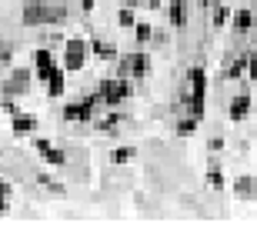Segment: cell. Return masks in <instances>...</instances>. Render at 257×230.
I'll list each match as a JSON object with an SVG mask.
<instances>
[{
	"label": "cell",
	"instance_id": "1",
	"mask_svg": "<svg viewBox=\"0 0 257 230\" xmlns=\"http://www.w3.org/2000/svg\"><path fill=\"white\" fill-rule=\"evenodd\" d=\"M67 10L64 7H50L44 0H30L27 7H24V24L27 27H37V24H50V20H64Z\"/></svg>",
	"mask_w": 257,
	"mask_h": 230
},
{
	"label": "cell",
	"instance_id": "2",
	"mask_svg": "<svg viewBox=\"0 0 257 230\" xmlns=\"http://www.w3.org/2000/svg\"><path fill=\"white\" fill-rule=\"evenodd\" d=\"M84 57H87V44L80 37H70L64 44V67L67 70H80L84 67Z\"/></svg>",
	"mask_w": 257,
	"mask_h": 230
},
{
	"label": "cell",
	"instance_id": "3",
	"mask_svg": "<svg viewBox=\"0 0 257 230\" xmlns=\"http://www.w3.org/2000/svg\"><path fill=\"white\" fill-rule=\"evenodd\" d=\"M124 97H131V84H127L124 77L104 80V84H100V100H104V104H120Z\"/></svg>",
	"mask_w": 257,
	"mask_h": 230
},
{
	"label": "cell",
	"instance_id": "4",
	"mask_svg": "<svg viewBox=\"0 0 257 230\" xmlns=\"http://www.w3.org/2000/svg\"><path fill=\"white\" fill-rule=\"evenodd\" d=\"M191 84H194V97H191V114L200 117L204 114V94H207V84H204V70H194L191 74Z\"/></svg>",
	"mask_w": 257,
	"mask_h": 230
},
{
	"label": "cell",
	"instance_id": "5",
	"mask_svg": "<svg viewBox=\"0 0 257 230\" xmlns=\"http://www.w3.org/2000/svg\"><path fill=\"white\" fill-rule=\"evenodd\" d=\"M97 100H100V94L87 97V100H80V104H70V107H67V110H64V117H67V120H87V117L94 114Z\"/></svg>",
	"mask_w": 257,
	"mask_h": 230
},
{
	"label": "cell",
	"instance_id": "6",
	"mask_svg": "<svg viewBox=\"0 0 257 230\" xmlns=\"http://www.w3.org/2000/svg\"><path fill=\"white\" fill-rule=\"evenodd\" d=\"M27 84H30V74H27V70H14V74H10V80L4 84V94H10V97L27 94Z\"/></svg>",
	"mask_w": 257,
	"mask_h": 230
},
{
	"label": "cell",
	"instance_id": "7",
	"mask_svg": "<svg viewBox=\"0 0 257 230\" xmlns=\"http://www.w3.org/2000/svg\"><path fill=\"white\" fill-rule=\"evenodd\" d=\"M34 64H37V77H40V80H47L50 70H54V54L40 47L37 54H34Z\"/></svg>",
	"mask_w": 257,
	"mask_h": 230
},
{
	"label": "cell",
	"instance_id": "8",
	"mask_svg": "<svg viewBox=\"0 0 257 230\" xmlns=\"http://www.w3.org/2000/svg\"><path fill=\"white\" fill-rule=\"evenodd\" d=\"M250 110V97L247 94H237L234 100H230V120H244Z\"/></svg>",
	"mask_w": 257,
	"mask_h": 230
},
{
	"label": "cell",
	"instance_id": "9",
	"mask_svg": "<svg viewBox=\"0 0 257 230\" xmlns=\"http://www.w3.org/2000/svg\"><path fill=\"white\" fill-rule=\"evenodd\" d=\"M44 84H47V94H50V97H60V94H64V74H60L57 67L50 70V77L44 80Z\"/></svg>",
	"mask_w": 257,
	"mask_h": 230
},
{
	"label": "cell",
	"instance_id": "10",
	"mask_svg": "<svg viewBox=\"0 0 257 230\" xmlns=\"http://www.w3.org/2000/svg\"><path fill=\"white\" fill-rule=\"evenodd\" d=\"M37 150H40V157H44V160L57 163V167H60V163H64V153H60V150H54V147H50L47 140H37Z\"/></svg>",
	"mask_w": 257,
	"mask_h": 230
},
{
	"label": "cell",
	"instance_id": "11",
	"mask_svg": "<svg viewBox=\"0 0 257 230\" xmlns=\"http://www.w3.org/2000/svg\"><path fill=\"white\" fill-rule=\"evenodd\" d=\"M171 24L174 27H184V24H187V14H184V0H171Z\"/></svg>",
	"mask_w": 257,
	"mask_h": 230
},
{
	"label": "cell",
	"instance_id": "12",
	"mask_svg": "<svg viewBox=\"0 0 257 230\" xmlns=\"http://www.w3.org/2000/svg\"><path fill=\"white\" fill-rule=\"evenodd\" d=\"M34 127H37V120H34V117H27V114H17V117H14V134H30Z\"/></svg>",
	"mask_w": 257,
	"mask_h": 230
},
{
	"label": "cell",
	"instance_id": "13",
	"mask_svg": "<svg viewBox=\"0 0 257 230\" xmlns=\"http://www.w3.org/2000/svg\"><path fill=\"white\" fill-rule=\"evenodd\" d=\"M127 64H131V74H134V77H144V74H147V64H151V60L144 57V54H134V57H127Z\"/></svg>",
	"mask_w": 257,
	"mask_h": 230
},
{
	"label": "cell",
	"instance_id": "14",
	"mask_svg": "<svg viewBox=\"0 0 257 230\" xmlns=\"http://www.w3.org/2000/svg\"><path fill=\"white\" fill-rule=\"evenodd\" d=\"M131 157H134V147H117V150L110 153V160H114V163H127Z\"/></svg>",
	"mask_w": 257,
	"mask_h": 230
},
{
	"label": "cell",
	"instance_id": "15",
	"mask_svg": "<svg viewBox=\"0 0 257 230\" xmlns=\"http://www.w3.org/2000/svg\"><path fill=\"white\" fill-rule=\"evenodd\" d=\"M90 47H94V54H97V57H107V60L114 57V47H110V44H104V40H94Z\"/></svg>",
	"mask_w": 257,
	"mask_h": 230
},
{
	"label": "cell",
	"instance_id": "16",
	"mask_svg": "<svg viewBox=\"0 0 257 230\" xmlns=\"http://www.w3.org/2000/svg\"><path fill=\"white\" fill-rule=\"evenodd\" d=\"M234 24H237V30H247L250 27V14H247V10H240L237 17H234Z\"/></svg>",
	"mask_w": 257,
	"mask_h": 230
},
{
	"label": "cell",
	"instance_id": "17",
	"mask_svg": "<svg viewBox=\"0 0 257 230\" xmlns=\"http://www.w3.org/2000/svg\"><path fill=\"white\" fill-rule=\"evenodd\" d=\"M237 190L244 193V197H254V180H247V177H244V180H237Z\"/></svg>",
	"mask_w": 257,
	"mask_h": 230
},
{
	"label": "cell",
	"instance_id": "18",
	"mask_svg": "<svg viewBox=\"0 0 257 230\" xmlns=\"http://www.w3.org/2000/svg\"><path fill=\"white\" fill-rule=\"evenodd\" d=\"M117 24H120V27H134V14H131V7H127V10H120Z\"/></svg>",
	"mask_w": 257,
	"mask_h": 230
},
{
	"label": "cell",
	"instance_id": "19",
	"mask_svg": "<svg viewBox=\"0 0 257 230\" xmlns=\"http://www.w3.org/2000/svg\"><path fill=\"white\" fill-rule=\"evenodd\" d=\"M194 127H197V117H191V120H181V127H177V130L187 137V134H194Z\"/></svg>",
	"mask_w": 257,
	"mask_h": 230
},
{
	"label": "cell",
	"instance_id": "20",
	"mask_svg": "<svg viewBox=\"0 0 257 230\" xmlns=\"http://www.w3.org/2000/svg\"><path fill=\"white\" fill-rule=\"evenodd\" d=\"M244 70H247V60L240 57L237 64H234V67H230V77H237V74H244Z\"/></svg>",
	"mask_w": 257,
	"mask_h": 230
},
{
	"label": "cell",
	"instance_id": "21",
	"mask_svg": "<svg viewBox=\"0 0 257 230\" xmlns=\"http://www.w3.org/2000/svg\"><path fill=\"white\" fill-rule=\"evenodd\" d=\"M137 40H151V27L147 24H137Z\"/></svg>",
	"mask_w": 257,
	"mask_h": 230
},
{
	"label": "cell",
	"instance_id": "22",
	"mask_svg": "<svg viewBox=\"0 0 257 230\" xmlns=\"http://www.w3.org/2000/svg\"><path fill=\"white\" fill-rule=\"evenodd\" d=\"M207 180H210V187H220V183H224V177H220V170H210Z\"/></svg>",
	"mask_w": 257,
	"mask_h": 230
},
{
	"label": "cell",
	"instance_id": "23",
	"mask_svg": "<svg viewBox=\"0 0 257 230\" xmlns=\"http://www.w3.org/2000/svg\"><path fill=\"white\" fill-rule=\"evenodd\" d=\"M247 64H250V67H247V74H250V80H257V54H254V57H250V60H247Z\"/></svg>",
	"mask_w": 257,
	"mask_h": 230
},
{
	"label": "cell",
	"instance_id": "24",
	"mask_svg": "<svg viewBox=\"0 0 257 230\" xmlns=\"http://www.w3.org/2000/svg\"><path fill=\"white\" fill-rule=\"evenodd\" d=\"M10 193H14V190H10V183H4V180H0V200H7Z\"/></svg>",
	"mask_w": 257,
	"mask_h": 230
},
{
	"label": "cell",
	"instance_id": "25",
	"mask_svg": "<svg viewBox=\"0 0 257 230\" xmlns=\"http://www.w3.org/2000/svg\"><path fill=\"white\" fill-rule=\"evenodd\" d=\"M214 20H217V24H224V20H227V7H217V14H214Z\"/></svg>",
	"mask_w": 257,
	"mask_h": 230
},
{
	"label": "cell",
	"instance_id": "26",
	"mask_svg": "<svg viewBox=\"0 0 257 230\" xmlns=\"http://www.w3.org/2000/svg\"><path fill=\"white\" fill-rule=\"evenodd\" d=\"M254 200H257V183H254Z\"/></svg>",
	"mask_w": 257,
	"mask_h": 230
},
{
	"label": "cell",
	"instance_id": "27",
	"mask_svg": "<svg viewBox=\"0 0 257 230\" xmlns=\"http://www.w3.org/2000/svg\"><path fill=\"white\" fill-rule=\"evenodd\" d=\"M210 4H217V0H210Z\"/></svg>",
	"mask_w": 257,
	"mask_h": 230
}]
</instances>
